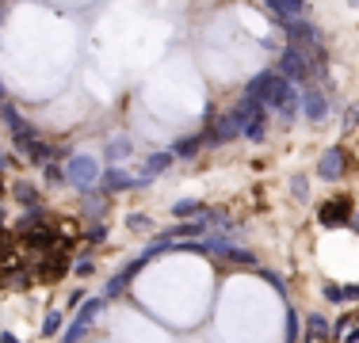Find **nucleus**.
<instances>
[{
	"instance_id": "1",
	"label": "nucleus",
	"mask_w": 359,
	"mask_h": 343,
	"mask_svg": "<svg viewBox=\"0 0 359 343\" xmlns=\"http://www.w3.org/2000/svg\"><path fill=\"white\" fill-rule=\"evenodd\" d=\"M241 99H256L264 111H279L283 122H290V118L302 111V88H294V84H290L287 76H279L276 69L256 73L252 80L241 88Z\"/></svg>"
},
{
	"instance_id": "2",
	"label": "nucleus",
	"mask_w": 359,
	"mask_h": 343,
	"mask_svg": "<svg viewBox=\"0 0 359 343\" xmlns=\"http://www.w3.org/2000/svg\"><path fill=\"white\" fill-rule=\"evenodd\" d=\"M276 73L279 76H287L290 84H302V88H310V84H318L321 76H325V62H318V57H310L306 50H298V46H283V54H279V65H276Z\"/></svg>"
},
{
	"instance_id": "3",
	"label": "nucleus",
	"mask_w": 359,
	"mask_h": 343,
	"mask_svg": "<svg viewBox=\"0 0 359 343\" xmlns=\"http://www.w3.org/2000/svg\"><path fill=\"white\" fill-rule=\"evenodd\" d=\"M100 176H104V168H100L96 157H88V153H73V157L65 160V183L81 195H88L92 187L100 183Z\"/></svg>"
},
{
	"instance_id": "4",
	"label": "nucleus",
	"mask_w": 359,
	"mask_h": 343,
	"mask_svg": "<svg viewBox=\"0 0 359 343\" xmlns=\"http://www.w3.org/2000/svg\"><path fill=\"white\" fill-rule=\"evenodd\" d=\"M264 8L271 12V20H276V27H290V23L306 20L310 15V4L306 0H264Z\"/></svg>"
},
{
	"instance_id": "5",
	"label": "nucleus",
	"mask_w": 359,
	"mask_h": 343,
	"mask_svg": "<svg viewBox=\"0 0 359 343\" xmlns=\"http://www.w3.org/2000/svg\"><path fill=\"white\" fill-rule=\"evenodd\" d=\"M332 111V99L325 96L318 84H310V88H302V115L310 118V122H325Z\"/></svg>"
},
{
	"instance_id": "6",
	"label": "nucleus",
	"mask_w": 359,
	"mask_h": 343,
	"mask_svg": "<svg viewBox=\"0 0 359 343\" xmlns=\"http://www.w3.org/2000/svg\"><path fill=\"white\" fill-rule=\"evenodd\" d=\"M241 130H237V122L229 115H218L207 122V134H203V145H226V141H237Z\"/></svg>"
},
{
	"instance_id": "7",
	"label": "nucleus",
	"mask_w": 359,
	"mask_h": 343,
	"mask_svg": "<svg viewBox=\"0 0 359 343\" xmlns=\"http://www.w3.org/2000/svg\"><path fill=\"white\" fill-rule=\"evenodd\" d=\"M69 263H73L69 255H65V252H57V248H54V252H46V255H42L39 279H42V282H57V279H65V274L73 271Z\"/></svg>"
},
{
	"instance_id": "8",
	"label": "nucleus",
	"mask_w": 359,
	"mask_h": 343,
	"mask_svg": "<svg viewBox=\"0 0 359 343\" xmlns=\"http://www.w3.org/2000/svg\"><path fill=\"white\" fill-rule=\"evenodd\" d=\"M142 183H149V179H134L130 172H123V168H104V176H100V187H104V191H130V187H142Z\"/></svg>"
},
{
	"instance_id": "9",
	"label": "nucleus",
	"mask_w": 359,
	"mask_h": 343,
	"mask_svg": "<svg viewBox=\"0 0 359 343\" xmlns=\"http://www.w3.org/2000/svg\"><path fill=\"white\" fill-rule=\"evenodd\" d=\"M344 168H348V157H344L340 145H332V149L321 153V160H318V176L321 179H340V176H344Z\"/></svg>"
},
{
	"instance_id": "10",
	"label": "nucleus",
	"mask_w": 359,
	"mask_h": 343,
	"mask_svg": "<svg viewBox=\"0 0 359 343\" xmlns=\"http://www.w3.org/2000/svg\"><path fill=\"white\" fill-rule=\"evenodd\" d=\"M264 115H268V111H264L256 99H237V107L229 111V118L237 122V130H241V134L249 130V126L256 122V118H264Z\"/></svg>"
},
{
	"instance_id": "11",
	"label": "nucleus",
	"mask_w": 359,
	"mask_h": 343,
	"mask_svg": "<svg viewBox=\"0 0 359 343\" xmlns=\"http://www.w3.org/2000/svg\"><path fill=\"white\" fill-rule=\"evenodd\" d=\"M23 244L27 248H35V252H54L57 248V233L54 229H46V225H35V229H23Z\"/></svg>"
},
{
	"instance_id": "12",
	"label": "nucleus",
	"mask_w": 359,
	"mask_h": 343,
	"mask_svg": "<svg viewBox=\"0 0 359 343\" xmlns=\"http://www.w3.org/2000/svg\"><path fill=\"white\" fill-rule=\"evenodd\" d=\"M318 218H321V225H344V221L352 218V202L348 199H329L321 206Z\"/></svg>"
},
{
	"instance_id": "13",
	"label": "nucleus",
	"mask_w": 359,
	"mask_h": 343,
	"mask_svg": "<svg viewBox=\"0 0 359 343\" xmlns=\"http://www.w3.org/2000/svg\"><path fill=\"white\" fill-rule=\"evenodd\" d=\"M306 343H332V321L321 313H310L306 321Z\"/></svg>"
},
{
	"instance_id": "14",
	"label": "nucleus",
	"mask_w": 359,
	"mask_h": 343,
	"mask_svg": "<svg viewBox=\"0 0 359 343\" xmlns=\"http://www.w3.org/2000/svg\"><path fill=\"white\" fill-rule=\"evenodd\" d=\"M0 122L8 126V130H12V137L15 134H23V130H31V122H23V115H20V107H15L12 99L4 103V107H0Z\"/></svg>"
},
{
	"instance_id": "15",
	"label": "nucleus",
	"mask_w": 359,
	"mask_h": 343,
	"mask_svg": "<svg viewBox=\"0 0 359 343\" xmlns=\"http://www.w3.org/2000/svg\"><path fill=\"white\" fill-rule=\"evenodd\" d=\"M172 160H176L172 153H153V157H145V168H142L145 176H142V179H157L161 172H168V168H172Z\"/></svg>"
},
{
	"instance_id": "16",
	"label": "nucleus",
	"mask_w": 359,
	"mask_h": 343,
	"mask_svg": "<svg viewBox=\"0 0 359 343\" xmlns=\"http://www.w3.org/2000/svg\"><path fill=\"white\" fill-rule=\"evenodd\" d=\"M15 199L27 206L31 214H39V210H42V199H39V191H35L31 183H15Z\"/></svg>"
},
{
	"instance_id": "17",
	"label": "nucleus",
	"mask_w": 359,
	"mask_h": 343,
	"mask_svg": "<svg viewBox=\"0 0 359 343\" xmlns=\"http://www.w3.org/2000/svg\"><path fill=\"white\" fill-rule=\"evenodd\" d=\"M130 149H134L130 137H115V141H107V153H104V157L115 164V160H126V157H130Z\"/></svg>"
},
{
	"instance_id": "18",
	"label": "nucleus",
	"mask_w": 359,
	"mask_h": 343,
	"mask_svg": "<svg viewBox=\"0 0 359 343\" xmlns=\"http://www.w3.org/2000/svg\"><path fill=\"white\" fill-rule=\"evenodd\" d=\"M62 328H65V313H62V309H50V313H46V321H42V336H46V340H54Z\"/></svg>"
},
{
	"instance_id": "19",
	"label": "nucleus",
	"mask_w": 359,
	"mask_h": 343,
	"mask_svg": "<svg viewBox=\"0 0 359 343\" xmlns=\"http://www.w3.org/2000/svg\"><path fill=\"white\" fill-rule=\"evenodd\" d=\"M199 149H203V137H184V141H176L168 153H172V157H180V160H187V157H195Z\"/></svg>"
},
{
	"instance_id": "20",
	"label": "nucleus",
	"mask_w": 359,
	"mask_h": 343,
	"mask_svg": "<svg viewBox=\"0 0 359 343\" xmlns=\"http://www.w3.org/2000/svg\"><path fill=\"white\" fill-rule=\"evenodd\" d=\"M352 328H355V316H352V313L337 316V321H332V343H344V336H348Z\"/></svg>"
},
{
	"instance_id": "21",
	"label": "nucleus",
	"mask_w": 359,
	"mask_h": 343,
	"mask_svg": "<svg viewBox=\"0 0 359 343\" xmlns=\"http://www.w3.org/2000/svg\"><path fill=\"white\" fill-rule=\"evenodd\" d=\"M172 214H176V218H203V202H195V199H184V202H176L172 206Z\"/></svg>"
},
{
	"instance_id": "22",
	"label": "nucleus",
	"mask_w": 359,
	"mask_h": 343,
	"mask_svg": "<svg viewBox=\"0 0 359 343\" xmlns=\"http://www.w3.org/2000/svg\"><path fill=\"white\" fill-rule=\"evenodd\" d=\"M290 195H294L298 202H306V199H310V179H306V176H290Z\"/></svg>"
},
{
	"instance_id": "23",
	"label": "nucleus",
	"mask_w": 359,
	"mask_h": 343,
	"mask_svg": "<svg viewBox=\"0 0 359 343\" xmlns=\"http://www.w3.org/2000/svg\"><path fill=\"white\" fill-rule=\"evenodd\" d=\"M264 134H268V115H264V118H256V122L249 126V130H245L241 137H245V141H264Z\"/></svg>"
},
{
	"instance_id": "24",
	"label": "nucleus",
	"mask_w": 359,
	"mask_h": 343,
	"mask_svg": "<svg viewBox=\"0 0 359 343\" xmlns=\"http://www.w3.org/2000/svg\"><path fill=\"white\" fill-rule=\"evenodd\" d=\"M73 274H76V279H92V274H96V263H92V255H81V260H73Z\"/></svg>"
},
{
	"instance_id": "25",
	"label": "nucleus",
	"mask_w": 359,
	"mask_h": 343,
	"mask_svg": "<svg viewBox=\"0 0 359 343\" xmlns=\"http://www.w3.org/2000/svg\"><path fill=\"white\" fill-rule=\"evenodd\" d=\"M84 199H88V202H84V210H88V218H104V195H96V191H92V195H84Z\"/></svg>"
},
{
	"instance_id": "26",
	"label": "nucleus",
	"mask_w": 359,
	"mask_h": 343,
	"mask_svg": "<svg viewBox=\"0 0 359 343\" xmlns=\"http://www.w3.org/2000/svg\"><path fill=\"white\" fill-rule=\"evenodd\" d=\"M325 302L344 305V302H348V286H337V282H329V286H325Z\"/></svg>"
},
{
	"instance_id": "27",
	"label": "nucleus",
	"mask_w": 359,
	"mask_h": 343,
	"mask_svg": "<svg viewBox=\"0 0 359 343\" xmlns=\"http://www.w3.org/2000/svg\"><path fill=\"white\" fill-rule=\"evenodd\" d=\"M50 183H65V164H57V160H50V164H42Z\"/></svg>"
},
{
	"instance_id": "28",
	"label": "nucleus",
	"mask_w": 359,
	"mask_h": 343,
	"mask_svg": "<svg viewBox=\"0 0 359 343\" xmlns=\"http://www.w3.org/2000/svg\"><path fill=\"white\" fill-rule=\"evenodd\" d=\"M84 237H88V244H104V240H107V225H104V221H92V229Z\"/></svg>"
},
{
	"instance_id": "29",
	"label": "nucleus",
	"mask_w": 359,
	"mask_h": 343,
	"mask_svg": "<svg viewBox=\"0 0 359 343\" xmlns=\"http://www.w3.org/2000/svg\"><path fill=\"white\" fill-rule=\"evenodd\" d=\"M256 271H260V279H264V282H271V286H276L279 294H287V282H283V274H276V271H264V267H256Z\"/></svg>"
},
{
	"instance_id": "30",
	"label": "nucleus",
	"mask_w": 359,
	"mask_h": 343,
	"mask_svg": "<svg viewBox=\"0 0 359 343\" xmlns=\"http://www.w3.org/2000/svg\"><path fill=\"white\" fill-rule=\"evenodd\" d=\"M126 225H130V229H153V221L145 218V214H130V218H126Z\"/></svg>"
},
{
	"instance_id": "31",
	"label": "nucleus",
	"mask_w": 359,
	"mask_h": 343,
	"mask_svg": "<svg viewBox=\"0 0 359 343\" xmlns=\"http://www.w3.org/2000/svg\"><path fill=\"white\" fill-rule=\"evenodd\" d=\"M287 340H290V343L298 340V316H294V313H287Z\"/></svg>"
},
{
	"instance_id": "32",
	"label": "nucleus",
	"mask_w": 359,
	"mask_h": 343,
	"mask_svg": "<svg viewBox=\"0 0 359 343\" xmlns=\"http://www.w3.org/2000/svg\"><path fill=\"white\" fill-rule=\"evenodd\" d=\"M0 343H20V340H15L12 332H0Z\"/></svg>"
},
{
	"instance_id": "33",
	"label": "nucleus",
	"mask_w": 359,
	"mask_h": 343,
	"mask_svg": "<svg viewBox=\"0 0 359 343\" xmlns=\"http://www.w3.org/2000/svg\"><path fill=\"white\" fill-rule=\"evenodd\" d=\"M4 103H8V92H4V84H0V107H4Z\"/></svg>"
},
{
	"instance_id": "34",
	"label": "nucleus",
	"mask_w": 359,
	"mask_h": 343,
	"mask_svg": "<svg viewBox=\"0 0 359 343\" xmlns=\"http://www.w3.org/2000/svg\"><path fill=\"white\" fill-rule=\"evenodd\" d=\"M8 168V153H0V172H4Z\"/></svg>"
},
{
	"instance_id": "35",
	"label": "nucleus",
	"mask_w": 359,
	"mask_h": 343,
	"mask_svg": "<svg viewBox=\"0 0 359 343\" xmlns=\"http://www.w3.org/2000/svg\"><path fill=\"white\" fill-rule=\"evenodd\" d=\"M0 244H4V229H0Z\"/></svg>"
},
{
	"instance_id": "36",
	"label": "nucleus",
	"mask_w": 359,
	"mask_h": 343,
	"mask_svg": "<svg viewBox=\"0 0 359 343\" xmlns=\"http://www.w3.org/2000/svg\"><path fill=\"white\" fill-rule=\"evenodd\" d=\"M0 8H4V0H0Z\"/></svg>"
}]
</instances>
